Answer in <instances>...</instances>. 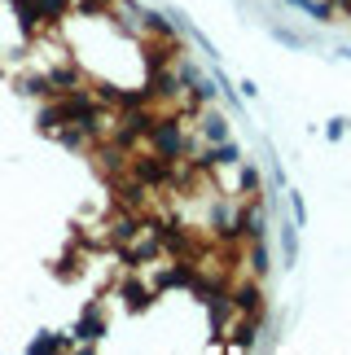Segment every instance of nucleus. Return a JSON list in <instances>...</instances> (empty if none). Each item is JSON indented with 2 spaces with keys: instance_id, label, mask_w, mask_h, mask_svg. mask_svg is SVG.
I'll use <instances>...</instances> for the list:
<instances>
[{
  "instance_id": "obj_1",
  "label": "nucleus",
  "mask_w": 351,
  "mask_h": 355,
  "mask_svg": "<svg viewBox=\"0 0 351 355\" xmlns=\"http://www.w3.org/2000/svg\"><path fill=\"white\" fill-rule=\"evenodd\" d=\"M145 141L154 145V154H158V158L176 162V167H180L185 154L194 149V141H189V132H185V119H180V114H154L150 132H145Z\"/></svg>"
},
{
  "instance_id": "obj_2",
  "label": "nucleus",
  "mask_w": 351,
  "mask_h": 355,
  "mask_svg": "<svg viewBox=\"0 0 351 355\" xmlns=\"http://www.w3.org/2000/svg\"><path fill=\"white\" fill-rule=\"evenodd\" d=\"M228 298H233V311H237V316H268V298H264V290L255 281L233 285Z\"/></svg>"
},
{
  "instance_id": "obj_3",
  "label": "nucleus",
  "mask_w": 351,
  "mask_h": 355,
  "mask_svg": "<svg viewBox=\"0 0 351 355\" xmlns=\"http://www.w3.org/2000/svg\"><path fill=\"white\" fill-rule=\"evenodd\" d=\"M211 228H215V237H220V241H237L241 237V215H237V207L228 198H220L211 207Z\"/></svg>"
},
{
  "instance_id": "obj_4",
  "label": "nucleus",
  "mask_w": 351,
  "mask_h": 355,
  "mask_svg": "<svg viewBox=\"0 0 351 355\" xmlns=\"http://www.w3.org/2000/svg\"><path fill=\"white\" fill-rule=\"evenodd\" d=\"M198 136H202V145H220L233 136V128H228V119L220 110H211V105H202V119H198Z\"/></svg>"
},
{
  "instance_id": "obj_5",
  "label": "nucleus",
  "mask_w": 351,
  "mask_h": 355,
  "mask_svg": "<svg viewBox=\"0 0 351 355\" xmlns=\"http://www.w3.org/2000/svg\"><path fill=\"white\" fill-rule=\"evenodd\" d=\"M145 228H150V224H145ZM150 233H154V228H150ZM158 254H163V241H158V233H154V237H145V241L132 237V241L123 245V263H132V268L150 263V259H158Z\"/></svg>"
},
{
  "instance_id": "obj_6",
  "label": "nucleus",
  "mask_w": 351,
  "mask_h": 355,
  "mask_svg": "<svg viewBox=\"0 0 351 355\" xmlns=\"http://www.w3.org/2000/svg\"><path fill=\"white\" fill-rule=\"evenodd\" d=\"M237 215H241V237H250V241H268V215H264V202L237 207Z\"/></svg>"
},
{
  "instance_id": "obj_7",
  "label": "nucleus",
  "mask_w": 351,
  "mask_h": 355,
  "mask_svg": "<svg viewBox=\"0 0 351 355\" xmlns=\"http://www.w3.org/2000/svg\"><path fill=\"white\" fill-rule=\"evenodd\" d=\"M277 241H281V268H299V224L281 220L277 224Z\"/></svg>"
},
{
  "instance_id": "obj_8",
  "label": "nucleus",
  "mask_w": 351,
  "mask_h": 355,
  "mask_svg": "<svg viewBox=\"0 0 351 355\" xmlns=\"http://www.w3.org/2000/svg\"><path fill=\"white\" fill-rule=\"evenodd\" d=\"M268 35L277 40V44H286V49H316L320 40L316 35H307V31H294V26H286V22H268Z\"/></svg>"
},
{
  "instance_id": "obj_9",
  "label": "nucleus",
  "mask_w": 351,
  "mask_h": 355,
  "mask_svg": "<svg viewBox=\"0 0 351 355\" xmlns=\"http://www.w3.org/2000/svg\"><path fill=\"white\" fill-rule=\"evenodd\" d=\"M101 338H105V320H101V311H84V316H79V324H75V338H71V343H101Z\"/></svg>"
},
{
  "instance_id": "obj_10",
  "label": "nucleus",
  "mask_w": 351,
  "mask_h": 355,
  "mask_svg": "<svg viewBox=\"0 0 351 355\" xmlns=\"http://www.w3.org/2000/svg\"><path fill=\"white\" fill-rule=\"evenodd\" d=\"M259 324H264V316H241L237 329H233V338H228V347H237V351L259 347Z\"/></svg>"
},
{
  "instance_id": "obj_11",
  "label": "nucleus",
  "mask_w": 351,
  "mask_h": 355,
  "mask_svg": "<svg viewBox=\"0 0 351 355\" xmlns=\"http://www.w3.org/2000/svg\"><path fill=\"white\" fill-rule=\"evenodd\" d=\"M49 88H53V97L75 92V88H84V75H79L75 66H53V71H49Z\"/></svg>"
},
{
  "instance_id": "obj_12",
  "label": "nucleus",
  "mask_w": 351,
  "mask_h": 355,
  "mask_svg": "<svg viewBox=\"0 0 351 355\" xmlns=\"http://www.w3.org/2000/svg\"><path fill=\"white\" fill-rule=\"evenodd\" d=\"M141 228H145V224H141V215H137V211H128V215H119V220L110 224V241H114V245H128L132 237L141 233Z\"/></svg>"
},
{
  "instance_id": "obj_13",
  "label": "nucleus",
  "mask_w": 351,
  "mask_h": 355,
  "mask_svg": "<svg viewBox=\"0 0 351 355\" xmlns=\"http://www.w3.org/2000/svg\"><path fill=\"white\" fill-rule=\"evenodd\" d=\"M215 92H220V88H215V75L202 71V75H198V84H189V88H185V97H189V105H211V101H215Z\"/></svg>"
},
{
  "instance_id": "obj_14",
  "label": "nucleus",
  "mask_w": 351,
  "mask_h": 355,
  "mask_svg": "<svg viewBox=\"0 0 351 355\" xmlns=\"http://www.w3.org/2000/svg\"><path fill=\"white\" fill-rule=\"evenodd\" d=\"M119 294H123V307L128 311H150V303H154V294L145 290L141 281H123V290H119Z\"/></svg>"
},
{
  "instance_id": "obj_15",
  "label": "nucleus",
  "mask_w": 351,
  "mask_h": 355,
  "mask_svg": "<svg viewBox=\"0 0 351 355\" xmlns=\"http://www.w3.org/2000/svg\"><path fill=\"white\" fill-rule=\"evenodd\" d=\"M286 5H294V9H303L312 22H320V26H329L334 22V5L329 0H286Z\"/></svg>"
},
{
  "instance_id": "obj_16",
  "label": "nucleus",
  "mask_w": 351,
  "mask_h": 355,
  "mask_svg": "<svg viewBox=\"0 0 351 355\" xmlns=\"http://www.w3.org/2000/svg\"><path fill=\"white\" fill-rule=\"evenodd\" d=\"M35 9H40V22L44 26H58L71 13V0H35Z\"/></svg>"
},
{
  "instance_id": "obj_17",
  "label": "nucleus",
  "mask_w": 351,
  "mask_h": 355,
  "mask_svg": "<svg viewBox=\"0 0 351 355\" xmlns=\"http://www.w3.org/2000/svg\"><path fill=\"white\" fill-rule=\"evenodd\" d=\"M66 347H71V338H62V334H49V329H44L26 351H31V355H53V351H66Z\"/></svg>"
},
{
  "instance_id": "obj_18",
  "label": "nucleus",
  "mask_w": 351,
  "mask_h": 355,
  "mask_svg": "<svg viewBox=\"0 0 351 355\" xmlns=\"http://www.w3.org/2000/svg\"><path fill=\"white\" fill-rule=\"evenodd\" d=\"M18 92H22V97H53L49 75H22L18 79Z\"/></svg>"
},
{
  "instance_id": "obj_19",
  "label": "nucleus",
  "mask_w": 351,
  "mask_h": 355,
  "mask_svg": "<svg viewBox=\"0 0 351 355\" xmlns=\"http://www.w3.org/2000/svg\"><path fill=\"white\" fill-rule=\"evenodd\" d=\"M246 263H250V272H255V277H268V263H273V259H268V241H250V254H246Z\"/></svg>"
},
{
  "instance_id": "obj_20",
  "label": "nucleus",
  "mask_w": 351,
  "mask_h": 355,
  "mask_svg": "<svg viewBox=\"0 0 351 355\" xmlns=\"http://www.w3.org/2000/svg\"><path fill=\"white\" fill-rule=\"evenodd\" d=\"M286 193V207H290V220L299 224V228H307V202H303V193H294V189H281Z\"/></svg>"
},
{
  "instance_id": "obj_21",
  "label": "nucleus",
  "mask_w": 351,
  "mask_h": 355,
  "mask_svg": "<svg viewBox=\"0 0 351 355\" xmlns=\"http://www.w3.org/2000/svg\"><path fill=\"white\" fill-rule=\"evenodd\" d=\"M237 189H241V193H255V189H259V171H255V167H246V162H237Z\"/></svg>"
},
{
  "instance_id": "obj_22",
  "label": "nucleus",
  "mask_w": 351,
  "mask_h": 355,
  "mask_svg": "<svg viewBox=\"0 0 351 355\" xmlns=\"http://www.w3.org/2000/svg\"><path fill=\"white\" fill-rule=\"evenodd\" d=\"M347 132H351V119H329L325 123V136H329V141H343Z\"/></svg>"
},
{
  "instance_id": "obj_23",
  "label": "nucleus",
  "mask_w": 351,
  "mask_h": 355,
  "mask_svg": "<svg viewBox=\"0 0 351 355\" xmlns=\"http://www.w3.org/2000/svg\"><path fill=\"white\" fill-rule=\"evenodd\" d=\"M237 92H241V101H255V97H259V88H255L250 79H241V84H237Z\"/></svg>"
},
{
  "instance_id": "obj_24",
  "label": "nucleus",
  "mask_w": 351,
  "mask_h": 355,
  "mask_svg": "<svg viewBox=\"0 0 351 355\" xmlns=\"http://www.w3.org/2000/svg\"><path fill=\"white\" fill-rule=\"evenodd\" d=\"M329 5H334V9H343V5H347V0H329Z\"/></svg>"
},
{
  "instance_id": "obj_25",
  "label": "nucleus",
  "mask_w": 351,
  "mask_h": 355,
  "mask_svg": "<svg viewBox=\"0 0 351 355\" xmlns=\"http://www.w3.org/2000/svg\"><path fill=\"white\" fill-rule=\"evenodd\" d=\"M343 13H347V18H351V0H347V5H343Z\"/></svg>"
}]
</instances>
